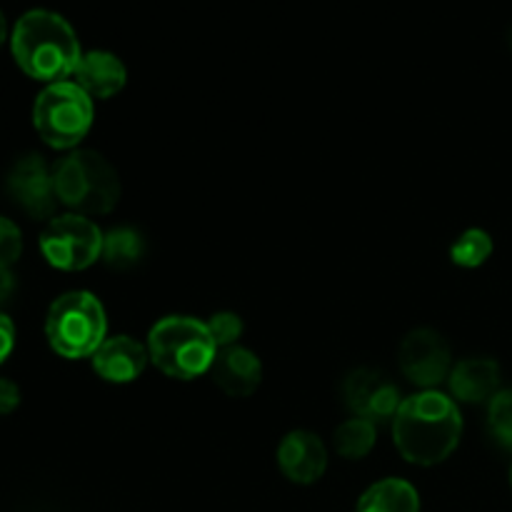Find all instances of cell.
Here are the masks:
<instances>
[{
	"label": "cell",
	"mask_w": 512,
	"mask_h": 512,
	"mask_svg": "<svg viewBox=\"0 0 512 512\" xmlns=\"http://www.w3.org/2000/svg\"><path fill=\"white\" fill-rule=\"evenodd\" d=\"M208 330L213 335L215 345L223 350L230 348V345H238V338L243 335V320L235 313H215L208 320Z\"/></svg>",
	"instance_id": "44dd1931"
},
{
	"label": "cell",
	"mask_w": 512,
	"mask_h": 512,
	"mask_svg": "<svg viewBox=\"0 0 512 512\" xmlns=\"http://www.w3.org/2000/svg\"><path fill=\"white\" fill-rule=\"evenodd\" d=\"M105 333V310L88 290H70L60 295L45 318V338L60 358H93L95 350L105 343Z\"/></svg>",
	"instance_id": "5b68a950"
},
{
	"label": "cell",
	"mask_w": 512,
	"mask_h": 512,
	"mask_svg": "<svg viewBox=\"0 0 512 512\" xmlns=\"http://www.w3.org/2000/svg\"><path fill=\"white\" fill-rule=\"evenodd\" d=\"M90 360H93V368L100 378L123 385L133 383L143 375L150 355L148 348L130 335H115V338H105V343L95 350Z\"/></svg>",
	"instance_id": "4fadbf2b"
},
{
	"label": "cell",
	"mask_w": 512,
	"mask_h": 512,
	"mask_svg": "<svg viewBox=\"0 0 512 512\" xmlns=\"http://www.w3.org/2000/svg\"><path fill=\"white\" fill-rule=\"evenodd\" d=\"M210 378L230 398H248L260 388L263 363L253 350L243 345H230V348L218 350L210 365Z\"/></svg>",
	"instance_id": "7c38bea8"
},
{
	"label": "cell",
	"mask_w": 512,
	"mask_h": 512,
	"mask_svg": "<svg viewBox=\"0 0 512 512\" xmlns=\"http://www.w3.org/2000/svg\"><path fill=\"white\" fill-rule=\"evenodd\" d=\"M10 50L25 75L48 85L73 75L83 58L73 25L45 8L20 15L10 35Z\"/></svg>",
	"instance_id": "7a4b0ae2"
},
{
	"label": "cell",
	"mask_w": 512,
	"mask_h": 512,
	"mask_svg": "<svg viewBox=\"0 0 512 512\" xmlns=\"http://www.w3.org/2000/svg\"><path fill=\"white\" fill-rule=\"evenodd\" d=\"M148 355L155 368L173 380H193L210 373L218 345L208 323L190 315H168L150 328Z\"/></svg>",
	"instance_id": "3957f363"
},
{
	"label": "cell",
	"mask_w": 512,
	"mask_h": 512,
	"mask_svg": "<svg viewBox=\"0 0 512 512\" xmlns=\"http://www.w3.org/2000/svg\"><path fill=\"white\" fill-rule=\"evenodd\" d=\"M23 253V235L13 220L0 215V268H10Z\"/></svg>",
	"instance_id": "7402d4cb"
},
{
	"label": "cell",
	"mask_w": 512,
	"mask_h": 512,
	"mask_svg": "<svg viewBox=\"0 0 512 512\" xmlns=\"http://www.w3.org/2000/svg\"><path fill=\"white\" fill-rule=\"evenodd\" d=\"M400 370L413 385L423 390H435L450 378V348L438 330L418 328L408 333L398 350Z\"/></svg>",
	"instance_id": "ba28073f"
},
{
	"label": "cell",
	"mask_w": 512,
	"mask_h": 512,
	"mask_svg": "<svg viewBox=\"0 0 512 512\" xmlns=\"http://www.w3.org/2000/svg\"><path fill=\"white\" fill-rule=\"evenodd\" d=\"M345 405L353 413V418L370 420V423H385L393 420L400 408V390L395 388L388 375L378 370L360 368L345 378L343 385Z\"/></svg>",
	"instance_id": "30bf717a"
},
{
	"label": "cell",
	"mask_w": 512,
	"mask_h": 512,
	"mask_svg": "<svg viewBox=\"0 0 512 512\" xmlns=\"http://www.w3.org/2000/svg\"><path fill=\"white\" fill-rule=\"evenodd\" d=\"M73 78L90 98L108 100L125 88L128 70H125V63L115 53L90 50V53H83Z\"/></svg>",
	"instance_id": "5bb4252c"
},
{
	"label": "cell",
	"mask_w": 512,
	"mask_h": 512,
	"mask_svg": "<svg viewBox=\"0 0 512 512\" xmlns=\"http://www.w3.org/2000/svg\"><path fill=\"white\" fill-rule=\"evenodd\" d=\"M15 345V325L13 320L8 318L5 313H0V365L8 360V355L13 353Z\"/></svg>",
	"instance_id": "cb8c5ba5"
},
{
	"label": "cell",
	"mask_w": 512,
	"mask_h": 512,
	"mask_svg": "<svg viewBox=\"0 0 512 512\" xmlns=\"http://www.w3.org/2000/svg\"><path fill=\"white\" fill-rule=\"evenodd\" d=\"M493 255V238L485 230L470 228L450 248V260L460 268H480Z\"/></svg>",
	"instance_id": "d6986e66"
},
{
	"label": "cell",
	"mask_w": 512,
	"mask_h": 512,
	"mask_svg": "<svg viewBox=\"0 0 512 512\" xmlns=\"http://www.w3.org/2000/svg\"><path fill=\"white\" fill-rule=\"evenodd\" d=\"M5 38H8V25H5V15L0 13V48H3Z\"/></svg>",
	"instance_id": "484cf974"
},
{
	"label": "cell",
	"mask_w": 512,
	"mask_h": 512,
	"mask_svg": "<svg viewBox=\"0 0 512 512\" xmlns=\"http://www.w3.org/2000/svg\"><path fill=\"white\" fill-rule=\"evenodd\" d=\"M488 425L493 438L498 440L503 448L512 450V388L500 390V393L490 400Z\"/></svg>",
	"instance_id": "ffe728a7"
},
{
	"label": "cell",
	"mask_w": 512,
	"mask_h": 512,
	"mask_svg": "<svg viewBox=\"0 0 512 512\" xmlns=\"http://www.w3.org/2000/svg\"><path fill=\"white\" fill-rule=\"evenodd\" d=\"M355 512H420V495L408 480H380L365 490Z\"/></svg>",
	"instance_id": "2e32d148"
},
{
	"label": "cell",
	"mask_w": 512,
	"mask_h": 512,
	"mask_svg": "<svg viewBox=\"0 0 512 512\" xmlns=\"http://www.w3.org/2000/svg\"><path fill=\"white\" fill-rule=\"evenodd\" d=\"M510 485H512V470H510Z\"/></svg>",
	"instance_id": "4316f807"
},
{
	"label": "cell",
	"mask_w": 512,
	"mask_h": 512,
	"mask_svg": "<svg viewBox=\"0 0 512 512\" xmlns=\"http://www.w3.org/2000/svg\"><path fill=\"white\" fill-rule=\"evenodd\" d=\"M278 465L290 483L313 485L328 468V450L323 440L308 430H293L278 445Z\"/></svg>",
	"instance_id": "8fae6325"
},
{
	"label": "cell",
	"mask_w": 512,
	"mask_h": 512,
	"mask_svg": "<svg viewBox=\"0 0 512 512\" xmlns=\"http://www.w3.org/2000/svg\"><path fill=\"white\" fill-rule=\"evenodd\" d=\"M13 290H15L13 273H10V268H0V305L13 295Z\"/></svg>",
	"instance_id": "d4e9b609"
},
{
	"label": "cell",
	"mask_w": 512,
	"mask_h": 512,
	"mask_svg": "<svg viewBox=\"0 0 512 512\" xmlns=\"http://www.w3.org/2000/svg\"><path fill=\"white\" fill-rule=\"evenodd\" d=\"M33 125L50 148H75L93 125V98L75 80L45 85L35 98Z\"/></svg>",
	"instance_id": "8992f818"
},
{
	"label": "cell",
	"mask_w": 512,
	"mask_h": 512,
	"mask_svg": "<svg viewBox=\"0 0 512 512\" xmlns=\"http://www.w3.org/2000/svg\"><path fill=\"white\" fill-rule=\"evenodd\" d=\"M58 203L78 215H105L118 205V170L95 150H73L53 165Z\"/></svg>",
	"instance_id": "277c9868"
},
{
	"label": "cell",
	"mask_w": 512,
	"mask_h": 512,
	"mask_svg": "<svg viewBox=\"0 0 512 512\" xmlns=\"http://www.w3.org/2000/svg\"><path fill=\"white\" fill-rule=\"evenodd\" d=\"M450 393L463 403H485L500 393V365L493 358H465L450 370Z\"/></svg>",
	"instance_id": "9a60e30c"
},
{
	"label": "cell",
	"mask_w": 512,
	"mask_h": 512,
	"mask_svg": "<svg viewBox=\"0 0 512 512\" xmlns=\"http://www.w3.org/2000/svg\"><path fill=\"white\" fill-rule=\"evenodd\" d=\"M103 238L105 233L90 218L65 213L45 225L40 235V250L53 268L75 273L103 258Z\"/></svg>",
	"instance_id": "52a82bcc"
},
{
	"label": "cell",
	"mask_w": 512,
	"mask_h": 512,
	"mask_svg": "<svg viewBox=\"0 0 512 512\" xmlns=\"http://www.w3.org/2000/svg\"><path fill=\"white\" fill-rule=\"evenodd\" d=\"M463 435V415L453 398L423 390L400 403L393 418V440L408 463L438 465L453 455Z\"/></svg>",
	"instance_id": "6da1fadb"
},
{
	"label": "cell",
	"mask_w": 512,
	"mask_h": 512,
	"mask_svg": "<svg viewBox=\"0 0 512 512\" xmlns=\"http://www.w3.org/2000/svg\"><path fill=\"white\" fill-rule=\"evenodd\" d=\"M375 423L363 418H350L335 430V450L348 460H360L373 450Z\"/></svg>",
	"instance_id": "ac0fdd59"
},
{
	"label": "cell",
	"mask_w": 512,
	"mask_h": 512,
	"mask_svg": "<svg viewBox=\"0 0 512 512\" xmlns=\"http://www.w3.org/2000/svg\"><path fill=\"white\" fill-rule=\"evenodd\" d=\"M20 405V390L13 380L0 378V415H10Z\"/></svg>",
	"instance_id": "603a6c76"
},
{
	"label": "cell",
	"mask_w": 512,
	"mask_h": 512,
	"mask_svg": "<svg viewBox=\"0 0 512 512\" xmlns=\"http://www.w3.org/2000/svg\"><path fill=\"white\" fill-rule=\"evenodd\" d=\"M145 258V238L135 228H113L103 238V260L113 270H130Z\"/></svg>",
	"instance_id": "e0dca14e"
},
{
	"label": "cell",
	"mask_w": 512,
	"mask_h": 512,
	"mask_svg": "<svg viewBox=\"0 0 512 512\" xmlns=\"http://www.w3.org/2000/svg\"><path fill=\"white\" fill-rule=\"evenodd\" d=\"M8 195L18 208H23L30 218H53L58 195L53 185V168L45 165L40 155H23L8 173Z\"/></svg>",
	"instance_id": "9c48e42d"
}]
</instances>
